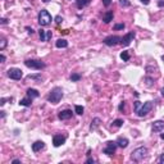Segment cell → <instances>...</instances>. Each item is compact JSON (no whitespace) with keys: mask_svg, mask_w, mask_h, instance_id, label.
I'll return each mask as SVG.
<instances>
[{"mask_svg":"<svg viewBox=\"0 0 164 164\" xmlns=\"http://www.w3.org/2000/svg\"><path fill=\"white\" fill-rule=\"evenodd\" d=\"M159 161H164V153L160 155V158H159Z\"/></svg>","mask_w":164,"mask_h":164,"instance_id":"40","label":"cell"},{"mask_svg":"<svg viewBox=\"0 0 164 164\" xmlns=\"http://www.w3.org/2000/svg\"><path fill=\"white\" fill-rule=\"evenodd\" d=\"M65 142V136H62V135H54L53 137V145L55 147H59L60 145Z\"/></svg>","mask_w":164,"mask_h":164,"instance_id":"11","label":"cell"},{"mask_svg":"<svg viewBox=\"0 0 164 164\" xmlns=\"http://www.w3.org/2000/svg\"><path fill=\"white\" fill-rule=\"evenodd\" d=\"M117 142H113V141H108L106 142V146L104 147V150H102V153L106 154V155H113V154L115 153V150H117Z\"/></svg>","mask_w":164,"mask_h":164,"instance_id":"8","label":"cell"},{"mask_svg":"<svg viewBox=\"0 0 164 164\" xmlns=\"http://www.w3.org/2000/svg\"><path fill=\"white\" fill-rule=\"evenodd\" d=\"M160 138H161V140H164V133H161V135H160Z\"/></svg>","mask_w":164,"mask_h":164,"instance_id":"44","label":"cell"},{"mask_svg":"<svg viewBox=\"0 0 164 164\" xmlns=\"http://www.w3.org/2000/svg\"><path fill=\"white\" fill-rule=\"evenodd\" d=\"M55 46L56 48H67L68 46V41L64 40V38H59V40H56Z\"/></svg>","mask_w":164,"mask_h":164,"instance_id":"19","label":"cell"},{"mask_svg":"<svg viewBox=\"0 0 164 164\" xmlns=\"http://www.w3.org/2000/svg\"><path fill=\"white\" fill-rule=\"evenodd\" d=\"M62 97H63V90L60 87H54L48 96V101L51 104H58L62 100Z\"/></svg>","mask_w":164,"mask_h":164,"instance_id":"1","label":"cell"},{"mask_svg":"<svg viewBox=\"0 0 164 164\" xmlns=\"http://www.w3.org/2000/svg\"><path fill=\"white\" fill-rule=\"evenodd\" d=\"M161 96H164V89H161Z\"/></svg>","mask_w":164,"mask_h":164,"instance_id":"45","label":"cell"},{"mask_svg":"<svg viewBox=\"0 0 164 164\" xmlns=\"http://www.w3.org/2000/svg\"><path fill=\"white\" fill-rule=\"evenodd\" d=\"M113 12H106L104 14V17H102V20H104V23H109L110 20H113Z\"/></svg>","mask_w":164,"mask_h":164,"instance_id":"21","label":"cell"},{"mask_svg":"<svg viewBox=\"0 0 164 164\" xmlns=\"http://www.w3.org/2000/svg\"><path fill=\"white\" fill-rule=\"evenodd\" d=\"M119 5H120V7H123V8H127V7H130V5H131V3L128 1V0H119Z\"/></svg>","mask_w":164,"mask_h":164,"instance_id":"26","label":"cell"},{"mask_svg":"<svg viewBox=\"0 0 164 164\" xmlns=\"http://www.w3.org/2000/svg\"><path fill=\"white\" fill-rule=\"evenodd\" d=\"M161 59H163V60H164V55H163V56H161Z\"/></svg>","mask_w":164,"mask_h":164,"instance_id":"47","label":"cell"},{"mask_svg":"<svg viewBox=\"0 0 164 164\" xmlns=\"http://www.w3.org/2000/svg\"><path fill=\"white\" fill-rule=\"evenodd\" d=\"M100 123H101L100 118H94V119H92V122H91V126H90V130H91V131L97 130V127L100 126Z\"/></svg>","mask_w":164,"mask_h":164,"instance_id":"16","label":"cell"},{"mask_svg":"<svg viewBox=\"0 0 164 164\" xmlns=\"http://www.w3.org/2000/svg\"><path fill=\"white\" fill-rule=\"evenodd\" d=\"M26 67L28 68H32V69H44L46 67V64L41 60H37V59H27L24 62Z\"/></svg>","mask_w":164,"mask_h":164,"instance_id":"5","label":"cell"},{"mask_svg":"<svg viewBox=\"0 0 164 164\" xmlns=\"http://www.w3.org/2000/svg\"><path fill=\"white\" fill-rule=\"evenodd\" d=\"M38 91L36 89H28L27 90V96L31 97V99H35V97H38Z\"/></svg>","mask_w":164,"mask_h":164,"instance_id":"17","label":"cell"},{"mask_svg":"<svg viewBox=\"0 0 164 164\" xmlns=\"http://www.w3.org/2000/svg\"><path fill=\"white\" fill-rule=\"evenodd\" d=\"M38 23H40V26H44V27L51 23V15L46 9H42L38 13Z\"/></svg>","mask_w":164,"mask_h":164,"instance_id":"3","label":"cell"},{"mask_svg":"<svg viewBox=\"0 0 164 164\" xmlns=\"http://www.w3.org/2000/svg\"><path fill=\"white\" fill-rule=\"evenodd\" d=\"M151 109H153V102L146 101V102H142V104L140 105V108H138L137 110H135V112L138 117H145L147 113H150Z\"/></svg>","mask_w":164,"mask_h":164,"instance_id":"4","label":"cell"},{"mask_svg":"<svg viewBox=\"0 0 164 164\" xmlns=\"http://www.w3.org/2000/svg\"><path fill=\"white\" fill-rule=\"evenodd\" d=\"M72 114H73V113H72V110H68V109H67V110H62V112L58 114V118H59V119H62V120L71 119Z\"/></svg>","mask_w":164,"mask_h":164,"instance_id":"12","label":"cell"},{"mask_svg":"<svg viewBox=\"0 0 164 164\" xmlns=\"http://www.w3.org/2000/svg\"><path fill=\"white\" fill-rule=\"evenodd\" d=\"M102 4H104V7H109L112 4V0H102Z\"/></svg>","mask_w":164,"mask_h":164,"instance_id":"31","label":"cell"},{"mask_svg":"<svg viewBox=\"0 0 164 164\" xmlns=\"http://www.w3.org/2000/svg\"><path fill=\"white\" fill-rule=\"evenodd\" d=\"M0 23H1V24H7L8 19H7V18H1V19H0Z\"/></svg>","mask_w":164,"mask_h":164,"instance_id":"35","label":"cell"},{"mask_svg":"<svg viewBox=\"0 0 164 164\" xmlns=\"http://www.w3.org/2000/svg\"><path fill=\"white\" fill-rule=\"evenodd\" d=\"M124 27H126L124 23H119V24H115L113 28H114V30H124Z\"/></svg>","mask_w":164,"mask_h":164,"instance_id":"28","label":"cell"},{"mask_svg":"<svg viewBox=\"0 0 164 164\" xmlns=\"http://www.w3.org/2000/svg\"><path fill=\"white\" fill-rule=\"evenodd\" d=\"M145 81H146V85H147V86H151V85H153V79L149 78V77H146Z\"/></svg>","mask_w":164,"mask_h":164,"instance_id":"30","label":"cell"},{"mask_svg":"<svg viewBox=\"0 0 164 164\" xmlns=\"http://www.w3.org/2000/svg\"><path fill=\"white\" fill-rule=\"evenodd\" d=\"M133 38H135V32L131 31V32H128L127 35H124L122 37V40H120V45H122V46H128L133 41Z\"/></svg>","mask_w":164,"mask_h":164,"instance_id":"9","label":"cell"},{"mask_svg":"<svg viewBox=\"0 0 164 164\" xmlns=\"http://www.w3.org/2000/svg\"><path fill=\"white\" fill-rule=\"evenodd\" d=\"M117 145L119 146V147H122V149L127 147V146H128V140H127V138H124V137H119L117 140Z\"/></svg>","mask_w":164,"mask_h":164,"instance_id":"15","label":"cell"},{"mask_svg":"<svg viewBox=\"0 0 164 164\" xmlns=\"http://www.w3.org/2000/svg\"><path fill=\"white\" fill-rule=\"evenodd\" d=\"M27 79H36V81H42V76L41 74H28Z\"/></svg>","mask_w":164,"mask_h":164,"instance_id":"23","label":"cell"},{"mask_svg":"<svg viewBox=\"0 0 164 164\" xmlns=\"http://www.w3.org/2000/svg\"><path fill=\"white\" fill-rule=\"evenodd\" d=\"M71 79H72L73 82L79 81V79H81V74H78V73H73V74H71Z\"/></svg>","mask_w":164,"mask_h":164,"instance_id":"25","label":"cell"},{"mask_svg":"<svg viewBox=\"0 0 164 164\" xmlns=\"http://www.w3.org/2000/svg\"><path fill=\"white\" fill-rule=\"evenodd\" d=\"M44 146H45L44 141H36V142L32 144V150L35 151V153H37V151H40L41 149H44Z\"/></svg>","mask_w":164,"mask_h":164,"instance_id":"14","label":"cell"},{"mask_svg":"<svg viewBox=\"0 0 164 164\" xmlns=\"http://www.w3.org/2000/svg\"><path fill=\"white\" fill-rule=\"evenodd\" d=\"M120 40H122V37H119V36L114 35V36H108V37L104 38V44L106 46H115L118 45V44H120Z\"/></svg>","mask_w":164,"mask_h":164,"instance_id":"6","label":"cell"},{"mask_svg":"<svg viewBox=\"0 0 164 164\" xmlns=\"http://www.w3.org/2000/svg\"><path fill=\"white\" fill-rule=\"evenodd\" d=\"M120 59L124 62L130 60V54H128V51H122V53H120Z\"/></svg>","mask_w":164,"mask_h":164,"instance_id":"24","label":"cell"},{"mask_svg":"<svg viewBox=\"0 0 164 164\" xmlns=\"http://www.w3.org/2000/svg\"><path fill=\"white\" fill-rule=\"evenodd\" d=\"M90 3H91V0H77V1H76V5H77V8L82 9V8L87 7Z\"/></svg>","mask_w":164,"mask_h":164,"instance_id":"18","label":"cell"},{"mask_svg":"<svg viewBox=\"0 0 164 164\" xmlns=\"http://www.w3.org/2000/svg\"><path fill=\"white\" fill-rule=\"evenodd\" d=\"M146 155H147V149L141 146V147L135 149V150L131 153V159H132L133 161H141Z\"/></svg>","mask_w":164,"mask_h":164,"instance_id":"2","label":"cell"},{"mask_svg":"<svg viewBox=\"0 0 164 164\" xmlns=\"http://www.w3.org/2000/svg\"><path fill=\"white\" fill-rule=\"evenodd\" d=\"M5 46H7V40L3 37V38H1V45H0V50H4Z\"/></svg>","mask_w":164,"mask_h":164,"instance_id":"29","label":"cell"},{"mask_svg":"<svg viewBox=\"0 0 164 164\" xmlns=\"http://www.w3.org/2000/svg\"><path fill=\"white\" fill-rule=\"evenodd\" d=\"M86 163H87V164H91V163L94 164V163H95V159H92V158H89V159H87V160H86Z\"/></svg>","mask_w":164,"mask_h":164,"instance_id":"34","label":"cell"},{"mask_svg":"<svg viewBox=\"0 0 164 164\" xmlns=\"http://www.w3.org/2000/svg\"><path fill=\"white\" fill-rule=\"evenodd\" d=\"M42 1H44V3H49V0H42Z\"/></svg>","mask_w":164,"mask_h":164,"instance_id":"46","label":"cell"},{"mask_svg":"<svg viewBox=\"0 0 164 164\" xmlns=\"http://www.w3.org/2000/svg\"><path fill=\"white\" fill-rule=\"evenodd\" d=\"M83 112H85V108L82 106V105H76V106H74V113H76V114L82 115Z\"/></svg>","mask_w":164,"mask_h":164,"instance_id":"22","label":"cell"},{"mask_svg":"<svg viewBox=\"0 0 164 164\" xmlns=\"http://www.w3.org/2000/svg\"><path fill=\"white\" fill-rule=\"evenodd\" d=\"M7 100H8V99H5V97H1V100H0V105H4Z\"/></svg>","mask_w":164,"mask_h":164,"instance_id":"37","label":"cell"},{"mask_svg":"<svg viewBox=\"0 0 164 164\" xmlns=\"http://www.w3.org/2000/svg\"><path fill=\"white\" fill-rule=\"evenodd\" d=\"M26 30H27V32H28V33H30V35H32V33H33V32H35V31H33V30H32V28H30V27H26Z\"/></svg>","mask_w":164,"mask_h":164,"instance_id":"36","label":"cell"},{"mask_svg":"<svg viewBox=\"0 0 164 164\" xmlns=\"http://www.w3.org/2000/svg\"><path fill=\"white\" fill-rule=\"evenodd\" d=\"M123 119H115L114 122H113V126H114V127H120V126H123Z\"/></svg>","mask_w":164,"mask_h":164,"instance_id":"27","label":"cell"},{"mask_svg":"<svg viewBox=\"0 0 164 164\" xmlns=\"http://www.w3.org/2000/svg\"><path fill=\"white\" fill-rule=\"evenodd\" d=\"M158 5H159V7H164V1H163V0H160V1L158 3Z\"/></svg>","mask_w":164,"mask_h":164,"instance_id":"42","label":"cell"},{"mask_svg":"<svg viewBox=\"0 0 164 164\" xmlns=\"http://www.w3.org/2000/svg\"><path fill=\"white\" fill-rule=\"evenodd\" d=\"M38 36H40V40H41V41L46 42V41H49V40L51 38L53 33H51V31H46V30H42V28H40V30H38Z\"/></svg>","mask_w":164,"mask_h":164,"instance_id":"10","label":"cell"},{"mask_svg":"<svg viewBox=\"0 0 164 164\" xmlns=\"http://www.w3.org/2000/svg\"><path fill=\"white\" fill-rule=\"evenodd\" d=\"M62 20H63V18H62L60 15H56V17H55V22L58 23V24H59V23L62 22Z\"/></svg>","mask_w":164,"mask_h":164,"instance_id":"32","label":"cell"},{"mask_svg":"<svg viewBox=\"0 0 164 164\" xmlns=\"http://www.w3.org/2000/svg\"><path fill=\"white\" fill-rule=\"evenodd\" d=\"M151 128H153L154 132H161L164 130V122L163 120H155L153 123V127Z\"/></svg>","mask_w":164,"mask_h":164,"instance_id":"13","label":"cell"},{"mask_svg":"<svg viewBox=\"0 0 164 164\" xmlns=\"http://www.w3.org/2000/svg\"><path fill=\"white\" fill-rule=\"evenodd\" d=\"M141 3H142V4H145V5H147L149 4V0H140Z\"/></svg>","mask_w":164,"mask_h":164,"instance_id":"41","label":"cell"},{"mask_svg":"<svg viewBox=\"0 0 164 164\" xmlns=\"http://www.w3.org/2000/svg\"><path fill=\"white\" fill-rule=\"evenodd\" d=\"M7 74H8V77L12 78V79H20L22 76H23L22 71H20L19 68H9Z\"/></svg>","mask_w":164,"mask_h":164,"instance_id":"7","label":"cell"},{"mask_svg":"<svg viewBox=\"0 0 164 164\" xmlns=\"http://www.w3.org/2000/svg\"><path fill=\"white\" fill-rule=\"evenodd\" d=\"M0 113H1V118H4L5 117V112H0Z\"/></svg>","mask_w":164,"mask_h":164,"instance_id":"43","label":"cell"},{"mask_svg":"<svg viewBox=\"0 0 164 164\" xmlns=\"http://www.w3.org/2000/svg\"><path fill=\"white\" fill-rule=\"evenodd\" d=\"M124 108H126V101H122V102H120V105H119V110L122 112Z\"/></svg>","mask_w":164,"mask_h":164,"instance_id":"33","label":"cell"},{"mask_svg":"<svg viewBox=\"0 0 164 164\" xmlns=\"http://www.w3.org/2000/svg\"><path fill=\"white\" fill-rule=\"evenodd\" d=\"M31 104H32V99L31 97H24V99H22L19 101V105H22V106H31Z\"/></svg>","mask_w":164,"mask_h":164,"instance_id":"20","label":"cell"},{"mask_svg":"<svg viewBox=\"0 0 164 164\" xmlns=\"http://www.w3.org/2000/svg\"><path fill=\"white\" fill-rule=\"evenodd\" d=\"M0 62H1V63H4V62H5V56L3 55V54L0 55Z\"/></svg>","mask_w":164,"mask_h":164,"instance_id":"39","label":"cell"},{"mask_svg":"<svg viewBox=\"0 0 164 164\" xmlns=\"http://www.w3.org/2000/svg\"><path fill=\"white\" fill-rule=\"evenodd\" d=\"M12 163H13V164H18V163H20V160H19V159H13Z\"/></svg>","mask_w":164,"mask_h":164,"instance_id":"38","label":"cell"}]
</instances>
